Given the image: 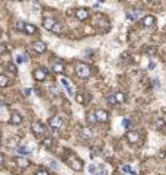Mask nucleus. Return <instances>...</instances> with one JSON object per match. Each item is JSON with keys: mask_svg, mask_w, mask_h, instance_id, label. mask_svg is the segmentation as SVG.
I'll list each match as a JSON object with an SVG mask.
<instances>
[{"mask_svg": "<svg viewBox=\"0 0 166 175\" xmlns=\"http://www.w3.org/2000/svg\"><path fill=\"white\" fill-rule=\"evenodd\" d=\"M3 160H4V156H3V153H0V163H3Z\"/></svg>", "mask_w": 166, "mask_h": 175, "instance_id": "f704fd0d", "label": "nucleus"}, {"mask_svg": "<svg viewBox=\"0 0 166 175\" xmlns=\"http://www.w3.org/2000/svg\"><path fill=\"white\" fill-rule=\"evenodd\" d=\"M83 136H84V137H90V131H89L87 128H83Z\"/></svg>", "mask_w": 166, "mask_h": 175, "instance_id": "7c9ffc66", "label": "nucleus"}, {"mask_svg": "<svg viewBox=\"0 0 166 175\" xmlns=\"http://www.w3.org/2000/svg\"><path fill=\"white\" fill-rule=\"evenodd\" d=\"M9 85V79L6 74H0V88H6Z\"/></svg>", "mask_w": 166, "mask_h": 175, "instance_id": "4be33fe9", "label": "nucleus"}, {"mask_svg": "<svg viewBox=\"0 0 166 175\" xmlns=\"http://www.w3.org/2000/svg\"><path fill=\"white\" fill-rule=\"evenodd\" d=\"M35 175H50V172H48V171H45V169H39V171H38Z\"/></svg>", "mask_w": 166, "mask_h": 175, "instance_id": "c85d7f7f", "label": "nucleus"}, {"mask_svg": "<svg viewBox=\"0 0 166 175\" xmlns=\"http://www.w3.org/2000/svg\"><path fill=\"white\" fill-rule=\"evenodd\" d=\"M32 131L35 134H44L45 133V125L42 124L41 121H33L32 122Z\"/></svg>", "mask_w": 166, "mask_h": 175, "instance_id": "0eeeda50", "label": "nucleus"}, {"mask_svg": "<svg viewBox=\"0 0 166 175\" xmlns=\"http://www.w3.org/2000/svg\"><path fill=\"white\" fill-rule=\"evenodd\" d=\"M165 111H166V109H165Z\"/></svg>", "mask_w": 166, "mask_h": 175, "instance_id": "c9c22d12", "label": "nucleus"}, {"mask_svg": "<svg viewBox=\"0 0 166 175\" xmlns=\"http://www.w3.org/2000/svg\"><path fill=\"white\" fill-rule=\"evenodd\" d=\"M15 61H16L17 64L26 63V61H28V55H26V54H17L16 57H15Z\"/></svg>", "mask_w": 166, "mask_h": 175, "instance_id": "a211bd4d", "label": "nucleus"}, {"mask_svg": "<svg viewBox=\"0 0 166 175\" xmlns=\"http://www.w3.org/2000/svg\"><path fill=\"white\" fill-rule=\"evenodd\" d=\"M13 160L16 162V165H17V166H20V168H28V166H29V163H31L26 158H23V156H16Z\"/></svg>", "mask_w": 166, "mask_h": 175, "instance_id": "ddd939ff", "label": "nucleus"}, {"mask_svg": "<svg viewBox=\"0 0 166 175\" xmlns=\"http://www.w3.org/2000/svg\"><path fill=\"white\" fill-rule=\"evenodd\" d=\"M86 120H87L89 124H96V122H98V118H96V114H95V112H89Z\"/></svg>", "mask_w": 166, "mask_h": 175, "instance_id": "aec40b11", "label": "nucleus"}, {"mask_svg": "<svg viewBox=\"0 0 166 175\" xmlns=\"http://www.w3.org/2000/svg\"><path fill=\"white\" fill-rule=\"evenodd\" d=\"M50 90L52 92V95H57V93H58V90H57L54 86H50Z\"/></svg>", "mask_w": 166, "mask_h": 175, "instance_id": "72a5a7b5", "label": "nucleus"}, {"mask_svg": "<svg viewBox=\"0 0 166 175\" xmlns=\"http://www.w3.org/2000/svg\"><path fill=\"white\" fill-rule=\"evenodd\" d=\"M17 28L22 29L25 34H28V35H33L36 32V26L32 25V23H28V22H19L17 23Z\"/></svg>", "mask_w": 166, "mask_h": 175, "instance_id": "7ed1b4c3", "label": "nucleus"}, {"mask_svg": "<svg viewBox=\"0 0 166 175\" xmlns=\"http://www.w3.org/2000/svg\"><path fill=\"white\" fill-rule=\"evenodd\" d=\"M115 95V101H116V104H122V102H125V93L124 92H115L114 93Z\"/></svg>", "mask_w": 166, "mask_h": 175, "instance_id": "dca6fc26", "label": "nucleus"}, {"mask_svg": "<svg viewBox=\"0 0 166 175\" xmlns=\"http://www.w3.org/2000/svg\"><path fill=\"white\" fill-rule=\"evenodd\" d=\"M74 15H76V18H77L79 20H84V19L89 18V10H87L86 7H79V9L74 10Z\"/></svg>", "mask_w": 166, "mask_h": 175, "instance_id": "6e6552de", "label": "nucleus"}, {"mask_svg": "<svg viewBox=\"0 0 166 175\" xmlns=\"http://www.w3.org/2000/svg\"><path fill=\"white\" fill-rule=\"evenodd\" d=\"M16 144H17L16 137H12V139H9V141H7V146H10V147H12V146H16Z\"/></svg>", "mask_w": 166, "mask_h": 175, "instance_id": "cd10ccee", "label": "nucleus"}, {"mask_svg": "<svg viewBox=\"0 0 166 175\" xmlns=\"http://www.w3.org/2000/svg\"><path fill=\"white\" fill-rule=\"evenodd\" d=\"M89 172H92V174H95V172H96V168H95V165H90V166H89Z\"/></svg>", "mask_w": 166, "mask_h": 175, "instance_id": "473e14b6", "label": "nucleus"}, {"mask_svg": "<svg viewBox=\"0 0 166 175\" xmlns=\"http://www.w3.org/2000/svg\"><path fill=\"white\" fill-rule=\"evenodd\" d=\"M122 124H124L125 127H130V125H131V121H130L128 118H124V120H122Z\"/></svg>", "mask_w": 166, "mask_h": 175, "instance_id": "c756f323", "label": "nucleus"}, {"mask_svg": "<svg viewBox=\"0 0 166 175\" xmlns=\"http://www.w3.org/2000/svg\"><path fill=\"white\" fill-rule=\"evenodd\" d=\"M121 171H122V172H125V174L135 175V172L131 169V166H130V165H122V166H121Z\"/></svg>", "mask_w": 166, "mask_h": 175, "instance_id": "5701e85b", "label": "nucleus"}, {"mask_svg": "<svg viewBox=\"0 0 166 175\" xmlns=\"http://www.w3.org/2000/svg\"><path fill=\"white\" fill-rule=\"evenodd\" d=\"M76 101H77L79 104H86V101H87V99L84 98V93H80V92H79V93L76 95Z\"/></svg>", "mask_w": 166, "mask_h": 175, "instance_id": "b1692460", "label": "nucleus"}, {"mask_svg": "<svg viewBox=\"0 0 166 175\" xmlns=\"http://www.w3.org/2000/svg\"><path fill=\"white\" fill-rule=\"evenodd\" d=\"M47 77V69H36L33 71V79L36 82H44Z\"/></svg>", "mask_w": 166, "mask_h": 175, "instance_id": "423d86ee", "label": "nucleus"}, {"mask_svg": "<svg viewBox=\"0 0 166 175\" xmlns=\"http://www.w3.org/2000/svg\"><path fill=\"white\" fill-rule=\"evenodd\" d=\"M106 101H108V102H109L111 105H115L116 104L115 95H114V93H109V95H108V98H106Z\"/></svg>", "mask_w": 166, "mask_h": 175, "instance_id": "a878e982", "label": "nucleus"}, {"mask_svg": "<svg viewBox=\"0 0 166 175\" xmlns=\"http://www.w3.org/2000/svg\"><path fill=\"white\" fill-rule=\"evenodd\" d=\"M52 70H54L55 73H61V71L64 70V66H63L60 61H55V63H52Z\"/></svg>", "mask_w": 166, "mask_h": 175, "instance_id": "6ab92c4d", "label": "nucleus"}, {"mask_svg": "<svg viewBox=\"0 0 166 175\" xmlns=\"http://www.w3.org/2000/svg\"><path fill=\"white\" fill-rule=\"evenodd\" d=\"M48 124H50V127L52 128H61V125H63V120L60 118V117H51L50 120H48Z\"/></svg>", "mask_w": 166, "mask_h": 175, "instance_id": "f8f14e48", "label": "nucleus"}, {"mask_svg": "<svg viewBox=\"0 0 166 175\" xmlns=\"http://www.w3.org/2000/svg\"><path fill=\"white\" fill-rule=\"evenodd\" d=\"M74 70H76V74L80 77V79H87L89 76H90V67L86 64V63H82V61H79V63H76V67H74Z\"/></svg>", "mask_w": 166, "mask_h": 175, "instance_id": "f257e3e1", "label": "nucleus"}, {"mask_svg": "<svg viewBox=\"0 0 166 175\" xmlns=\"http://www.w3.org/2000/svg\"><path fill=\"white\" fill-rule=\"evenodd\" d=\"M42 144H44V147H47V149H51V147L54 146V140L51 139V137H45V139L42 140Z\"/></svg>", "mask_w": 166, "mask_h": 175, "instance_id": "412c9836", "label": "nucleus"}, {"mask_svg": "<svg viewBox=\"0 0 166 175\" xmlns=\"http://www.w3.org/2000/svg\"><path fill=\"white\" fill-rule=\"evenodd\" d=\"M68 166L73 169V171H82L83 169V162L82 159H77V158H71V159H68Z\"/></svg>", "mask_w": 166, "mask_h": 175, "instance_id": "20e7f679", "label": "nucleus"}, {"mask_svg": "<svg viewBox=\"0 0 166 175\" xmlns=\"http://www.w3.org/2000/svg\"><path fill=\"white\" fill-rule=\"evenodd\" d=\"M16 150L19 152V155H20V156H25V155H29V153H31V150H29V147H28V146H17Z\"/></svg>", "mask_w": 166, "mask_h": 175, "instance_id": "f3484780", "label": "nucleus"}, {"mask_svg": "<svg viewBox=\"0 0 166 175\" xmlns=\"http://www.w3.org/2000/svg\"><path fill=\"white\" fill-rule=\"evenodd\" d=\"M10 124H13V125H17V124H20L22 122V115L16 112V111H13L12 114H10V120H9Z\"/></svg>", "mask_w": 166, "mask_h": 175, "instance_id": "4468645a", "label": "nucleus"}, {"mask_svg": "<svg viewBox=\"0 0 166 175\" xmlns=\"http://www.w3.org/2000/svg\"><path fill=\"white\" fill-rule=\"evenodd\" d=\"M141 23H143L146 28H150V26H153V25L156 23V18L153 16V15H146V16L141 19Z\"/></svg>", "mask_w": 166, "mask_h": 175, "instance_id": "9b49d317", "label": "nucleus"}, {"mask_svg": "<svg viewBox=\"0 0 166 175\" xmlns=\"http://www.w3.org/2000/svg\"><path fill=\"white\" fill-rule=\"evenodd\" d=\"M95 114H96V118H98V122H106L109 120V114H108V111L106 109H96L95 111Z\"/></svg>", "mask_w": 166, "mask_h": 175, "instance_id": "39448f33", "label": "nucleus"}, {"mask_svg": "<svg viewBox=\"0 0 166 175\" xmlns=\"http://www.w3.org/2000/svg\"><path fill=\"white\" fill-rule=\"evenodd\" d=\"M23 92H25V95H26V96H29V95H31V92H32V89H31V88H26Z\"/></svg>", "mask_w": 166, "mask_h": 175, "instance_id": "2f4dec72", "label": "nucleus"}, {"mask_svg": "<svg viewBox=\"0 0 166 175\" xmlns=\"http://www.w3.org/2000/svg\"><path fill=\"white\" fill-rule=\"evenodd\" d=\"M125 139L128 140L130 143H137V141L140 140V134H138V131H135V130H130V131H127Z\"/></svg>", "mask_w": 166, "mask_h": 175, "instance_id": "1a4fd4ad", "label": "nucleus"}, {"mask_svg": "<svg viewBox=\"0 0 166 175\" xmlns=\"http://www.w3.org/2000/svg\"><path fill=\"white\" fill-rule=\"evenodd\" d=\"M138 15H140V12H127V18L130 20H135L138 18Z\"/></svg>", "mask_w": 166, "mask_h": 175, "instance_id": "393cba45", "label": "nucleus"}, {"mask_svg": "<svg viewBox=\"0 0 166 175\" xmlns=\"http://www.w3.org/2000/svg\"><path fill=\"white\" fill-rule=\"evenodd\" d=\"M32 48L35 50L36 52H45V50H47V44L44 42V41H35L32 44Z\"/></svg>", "mask_w": 166, "mask_h": 175, "instance_id": "9d476101", "label": "nucleus"}, {"mask_svg": "<svg viewBox=\"0 0 166 175\" xmlns=\"http://www.w3.org/2000/svg\"><path fill=\"white\" fill-rule=\"evenodd\" d=\"M60 83L63 85V88L66 89V92L70 95V96H73V95H74V93H73V88H71V85L68 83V80H67L66 77H61V79H60Z\"/></svg>", "mask_w": 166, "mask_h": 175, "instance_id": "2eb2a0df", "label": "nucleus"}, {"mask_svg": "<svg viewBox=\"0 0 166 175\" xmlns=\"http://www.w3.org/2000/svg\"><path fill=\"white\" fill-rule=\"evenodd\" d=\"M163 127H165L163 118H156V128H163Z\"/></svg>", "mask_w": 166, "mask_h": 175, "instance_id": "bb28decb", "label": "nucleus"}, {"mask_svg": "<svg viewBox=\"0 0 166 175\" xmlns=\"http://www.w3.org/2000/svg\"><path fill=\"white\" fill-rule=\"evenodd\" d=\"M42 26L45 28V29H48V31H61V26H60V23L54 19V18H44V20H42Z\"/></svg>", "mask_w": 166, "mask_h": 175, "instance_id": "f03ea898", "label": "nucleus"}]
</instances>
